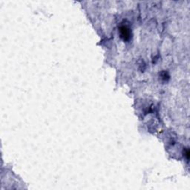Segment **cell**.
<instances>
[{
    "label": "cell",
    "mask_w": 190,
    "mask_h": 190,
    "mask_svg": "<svg viewBox=\"0 0 190 190\" xmlns=\"http://www.w3.org/2000/svg\"><path fill=\"white\" fill-rule=\"evenodd\" d=\"M120 32L121 37L124 40H128L130 39L131 36V31L130 29L126 26H122L120 28Z\"/></svg>",
    "instance_id": "obj_1"
}]
</instances>
